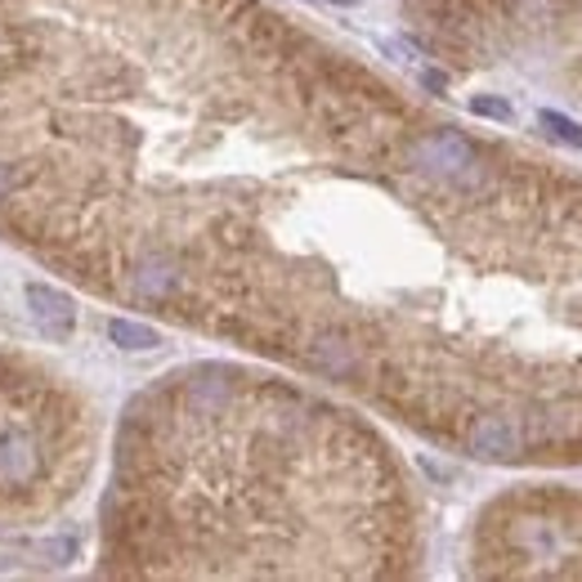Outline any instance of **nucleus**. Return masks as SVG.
<instances>
[{
  "mask_svg": "<svg viewBox=\"0 0 582 582\" xmlns=\"http://www.w3.org/2000/svg\"><path fill=\"white\" fill-rule=\"evenodd\" d=\"M408 162H412V171H421L430 179H449V184H470L479 175L475 149L453 130H434V135L417 139L408 149Z\"/></svg>",
  "mask_w": 582,
  "mask_h": 582,
  "instance_id": "nucleus-1",
  "label": "nucleus"
},
{
  "mask_svg": "<svg viewBox=\"0 0 582 582\" xmlns=\"http://www.w3.org/2000/svg\"><path fill=\"white\" fill-rule=\"evenodd\" d=\"M23 296H27L32 323H36L45 336H55V341H68L72 327H77V305H72L68 291H59V287H50V282H27Z\"/></svg>",
  "mask_w": 582,
  "mask_h": 582,
  "instance_id": "nucleus-2",
  "label": "nucleus"
},
{
  "mask_svg": "<svg viewBox=\"0 0 582 582\" xmlns=\"http://www.w3.org/2000/svg\"><path fill=\"white\" fill-rule=\"evenodd\" d=\"M466 449L475 453V457H484V462H507V457H515L520 449H524V434L515 430V421L511 417H479L470 430H466Z\"/></svg>",
  "mask_w": 582,
  "mask_h": 582,
  "instance_id": "nucleus-3",
  "label": "nucleus"
},
{
  "mask_svg": "<svg viewBox=\"0 0 582 582\" xmlns=\"http://www.w3.org/2000/svg\"><path fill=\"white\" fill-rule=\"evenodd\" d=\"M135 291L143 301H162V296H171L175 291V282H179V273H175V265L166 260V256H143L139 265H135Z\"/></svg>",
  "mask_w": 582,
  "mask_h": 582,
  "instance_id": "nucleus-4",
  "label": "nucleus"
},
{
  "mask_svg": "<svg viewBox=\"0 0 582 582\" xmlns=\"http://www.w3.org/2000/svg\"><path fill=\"white\" fill-rule=\"evenodd\" d=\"M36 475V453L23 434H0V479L5 484H27Z\"/></svg>",
  "mask_w": 582,
  "mask_h": 582,
  "instance_id": "nucleus-5",
  "label": "nucleus"
},
{
  "mask_svg": "<svg viewBox=\"0 0 582 582\" xmlns=\"http://www.w3.org/2000/svg\"><path fill=\"white\" fill-rule=\"evenodd\" d=\"M108 341L117 350H130V354H143V350H158L162 346V331L139 323V318H108Z\"/></svg>",
  "mask_w": 582,
  "mask_h": 582,
  "instance_id": "nucleus-6",
  "label": "nucleus"
},
{
  "mask_svg": "<svg viewBox=\"0 0 582 582\" xmlns=\"http://www.w3.org/2000/svg\"><path fill=\"white\" fill-rule=\"evenodd\" d=\"M538 126H547V130H551V139L569 143V149H582V126H578L573 117H564V113H551V108H543V113H538Z\"/></svg>",
  "mask_w": 582,
  "mask_h": 582,
  "instance_id": "nucleus-7",
  "label": "nucleus"
},
{
  "mask_svg": "<svg viewBox=\"0 0 582 582\" xmlns=\"http://www.w3.org/2000/svg\"><path fill=\"white\" fill-rule=\"evenodd\" d=\"M470 113L493 117V121H511V104H502V100H470Z\"/></svg>",
  "mask_w": 582,
  "mask_h": 582,
  "instance_id": "nucleus-8",
  "label": "nucleus"
},
{
  "mask_svg": "<svg viewBox=\"0 0 582 582\" xmlns=\"http://www.w3.org/2000/svg\"><path fill=\"white\" fill-rule=\"evenodd\" d=\"M10 184H14V175H10V166H0V198L10 193Z\"/></svg>",
  "mask_w": 582,
  "mask_h": 582,
  "instance_id": "nucleus-9",
  "label": "nucleus"
},
{
  "mask_svg": "<svg viewBox=\"0 0 582 582\" xmlns=\"http://www.w3.org/2000/svg\"><path fill=\"white\" fill-rule=\"evenodd\" d=\"M327 5H359V0H327Z\"/></svg>",
  "mask_w": 582,
  "mask_h": 582,
  "instance_id": "nucleus-10",
  "label": "nucleus"
}]
</instances>
